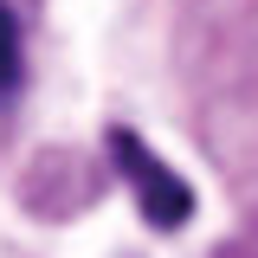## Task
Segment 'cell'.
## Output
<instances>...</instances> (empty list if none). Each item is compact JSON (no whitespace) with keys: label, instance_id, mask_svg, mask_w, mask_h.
I'll return each instance as SVG.
<instances>
[{"label":"cell","instance_id":"6da1fadb","mask_svg":"<svg viewBox=\"0 0 258 258\" xmlns=\"http://www.w3.org/2000/svg\"><path fill=\"white\" fill-rule=\"evenodd\" d=\"M110 155L123 168V181L136 187V207H142V220L155 226V232H181V226L194 220V187L136 136V129H110Z\"/></svg>","mask_w":258,"mask_h":258},{"label":"cell","instance_id":"7a4b0ae2","mask_svg":"<svg viewBox=\"0 0 258 258\" xmlns=\"http://www.w3.org/2000/svg\"><path fill=\"white\" fill-rule=\"evenodd\" d=\"M13 78H20V26L0 0V91H13Z\"/></svg>","mask_w":258,"mask_h":258}]
</instances>
